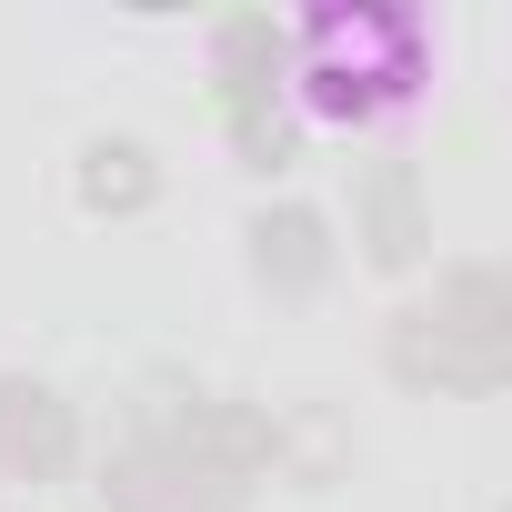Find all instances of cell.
Instances as JSON below:
<instances>
[{
    "instance_id": "1",
    "label": "cell",
    "mask_w": 512,
    "mask_h": 512,
    "mask_svg": "<svg viewBox=\"0 0 512 512\" xmlns=\"http://www.w3.org/2000/svg\"><path fill=\"white\" fill-rule=\"evenodd\" d=\"M282 61H292L312 121L362 131V121H392L422 91V21L412 11H312Z\"/></svg>"
},
{
    "instance_id": "2",
    "label": "cell",
    "mask_w": 512,
    "mask_h": 512,
    "mask_svg": "<svg viewBox=\"0 0 512 512\" xmlns=\"http://www.w3.org/2000/svg\"><path fill=\"white\" fill-rule=\"evenodd\" d=\"M392 372L412 392H502L512 382V282L492 262H452L432 282V302H412L392 322Z\"/></svg>"
},
{
    "instance_id": "3",
    "label": "cell",
    "mask_w": 512,
    "mask_h": 512,
    "mask_svg": "<svg viewBox=\"0 0 512 512\" xmlns=\"http://www.w3.org/2000/svg\"><path fill=\"white\" fill-rule=\"evenodd\" d=\"M282 51H292V31L272 21V11H221L211 21V111H221V131L241 141V161L251 171H282L292 161V121H282Z\"/></svg>"
},
{
    "instance_id": "4",
    "label": "cell",
    "mask_w": 512,
    "mask_h": 512,
    "mask_svg": "<svg viewBox=\"0 0 512 512\" xmlns=\"http://www.w3.org/2000/svg\"><path fill=\"white\" fill-rule=\"evenodd\" d=\"M81 462V412L51 382H0V482H61Z\"/></svg>"
},
{
    "instance_id": "5",
    "label": "cell",
    "mask_w": 512,
    "mask_h": 512,
    "mask_svg": "<svg viewBox=\"0 0 512 512\" xmlns=\"http://www.w3.org/2000/svg\"><path fill=\"white\" fill-rule=\"evenodd\" d=\"M352 211H362V251L382 272H412L432 251V211H422V171L412 161H372L362 191H352Z\"/></svg>"
},
{
    "instance_id": "6",
    "label": "cell",
    "mask_w": 512,
    "mask_h": 512,
    "mask_svg": "<svg viewBox=\"0 0 512 512\" xmlns=\"http://www.w3.org/2000/svg\"><path fill=\"white\" fill-rule=\"evenodd\" d=\"M251 272H262V292H282V302L322 292V282H332V221L302 211V201L262 211V221H251Z\"/></svg>"
},
{
    "instance_id": "7",
    "label": "cell",
    "mask_w": 512,
    "mask_h": 512,
    "mask_svg": "<svg viewBox=\"0 0 512 512\" xmlns=\"http://www.w3.org/2000/svg\"><path fill=\"white\" fill-rule=\"evenodd\" d=\"M71 191H81V211L131 221V211H151L161 171H151V151H141V141H91V151H81V171H71Z\"/></svg>"
}]
</instances>
